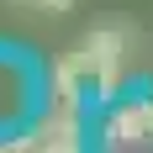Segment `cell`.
Segmentation results:
<instances>
[{
	"label": "cell",
	"instance_id": "cell-2",
	"mask_svg": "<svg viewBox=\"0 0 153 153\" xmlns=\"http://www.w3.org/2000/svg\"><path fill=\"white\" fill-rule=\"evenodd\" d=\"M106 137L111 143H153V95H148V100L116 106L111 122H106Z\"/></svg>",
	"mask_w": 153,
	"mask_h": 153
},
{
	"label": "cell",
	"instance_id": "cell-4",
	"mask_svg": "<svg viewBox=\"0 0 153 153\" xmlns=\"http://www.w3.org/2000/svg\"><path fill=\"white\" fill-rule=\"evenodd\" d=\"M37 148V137H21V143H0V153H32Z\"/></svg>",
	"mask_w": 153,
	"mask_h": 153
},
{
	"label": "cell",
	"instance_id": "cell-1",
	"mask_svg": "<svg viewBox=\"0 0 153 153\" xmlns=\"http://www.w3.org/2000/svg\"><path fill=\"white\" fill-rule=\"evenodd\" d=\"M85 58H90L95 69V95H116V85H122V48H127V32L122 27H100L85 37Z\"/></svg>",
	"mask_w": 153,
	"mask_h": 153
},
{
	"label": "cell",
	"instance_id": "cell-5",
	"mask_svg": "<svg viewBox=\"0 0 153 153\" xmlns=\"http://www.w3.org/2000/svg\"><path fill=\"white\" fill-rule=\"evenodd\" d=\"M37 5H42V11H69L74 0H37Z\"/></svg>",
	"mask_w": 153,
	"mask_h": 153
},
{
	"label": "cell",
	"instance_id": "cell-3",
	"mask_svg": "<svg viewBox=\"0 0 153 153\" xmlns=\"http://www.w3.org/2000/svg\"><path fill=\"white\" fill-rule=\"evenodd\" d=\"M32 153H79V137H37Z\"/></svg>",
	"mask_w": 153,
	"mask_h": 153
}]
</instances>
